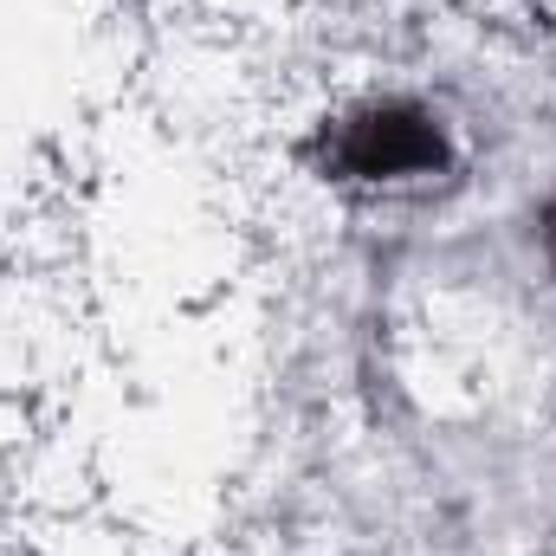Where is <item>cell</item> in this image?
<instances>
[{"instance_id": "1", "label": "cell", "mask_w": 556, "mask_h": 556, "mask_svg": "<svg viewBox=\"0 0 556 556\" xmlns=\"http://www.w3.org/2000/svg\"><path fill=\"white\" fill-rule=\"evenodd\" d=\"M343 168L363 175V181H402V175H420L440 162V130L427 111H408V104H382V111H363L343 142H337Z\"/></svg>"}]
</instances>
